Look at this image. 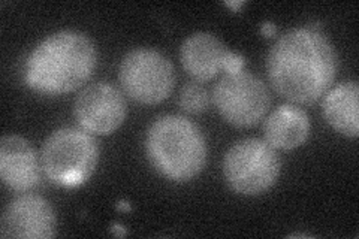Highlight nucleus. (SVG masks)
<instances>
[{
    "mask_svg": "<svg viewBox=\"0 0 359 239\" xmlns=\"http://www.w3.org/2000/svg\"><path fill=\"white\" fill-rule=\"evenodd\" d=\"M145 151L151 166L163 178L187 183L207 165V141L195 123L182 116L156 118L145 136Z\"/></svg>",
    "mask_w": 359,
    "mask_h": 239,
    "instance_id": "obj_3",
    "label": "nucleus"
},
{
    "mask_svg": "<svg viewBox=\"0 0 359 239\" xmlns=\"http://www.w3.org/2000/svg\"><path fill=\"white\" fill-rule=\"evenodd\" d=\"M231 53L212 33L198 32L183 42L180 48V60L190 76L198 83H207L220 71H226Z\"/></svg>",
    "mask_w": 359,
    "mask_h": 239,
    "instance_id": "obj_11",
    "label": "nucleus"
},
{
    "mask_svg": "<svg viewBox=\"0 0 359 239\" xmlns=\"http://www.w3.org/2000/svg\"><path fill=\"white\" fill-rule=\"evenodd\" d=\"M99 163V145L84 129L63 128L45 139L41 166L53 184L80 187L92 178Z\"/></svg>",
    "mask_w": 359,
    "mask_h": 239,
    "instance_id": "obj_4",
    "label": "nucleus"
},
{
    "mask_svg": "<svg viewBox=\"0 0 359 239\" xmlns=\"http://www.w3.org/2000/svg\"><path fill=\"white\" fill-rule=\"evenodd\" d=\"M118 208H121V210H130V207H129V205H126V202H121V205H118Z\"/></svg>",
    "mask_w": 359,
    "mask_h": 239,
    "instance_id": "obj_17",
    "label": "nucleus"
},
{
    "mask_svg": "<svg viewBox=\"0 0 359 239\" xmlns=\"http://www.w3.org/2000/svg\"><path fill=\"white\" fill-rule=\"evenodd\" d=\"M123 92L141 105H157L171 96L175 69L171 60L151 48H135L120 63Z\"/></svg>",
    "mask_w": 359,
    "mask_h": 239,
    "instance_id": "obj_6",
    "label": "nucleus"
},
{
    "mask_svg": "<svg viewBox=\"0 0 359 239\" xmlns=\"http://www.w3.org/2000/svg\"><path fill=\"white\" fill-rule=\"evenodd\" d=\"M243 5H244V2H235V4L228 2V4H226V6H231V8H235V9H240Z\"/></svg>",
    "mask_w": 359,
    "mask_h": 239,
    "instance_id": "obj_16",
    "label": "nucleus"
},
{
    "mask_svg": "<svg viewBox=\"0 0 359 239\" xmlns=\"http://www.w3.org/2000/svg\"><path fill=\"white\" fill-rule=\"evenodd\" d=\"M54 210L39 195H22L11 202L2 215L0 235L4 238L47 239L55 236Z\"/></svg>",
    "mask_w": 359,
    "mask_h": 239,
    "instance_id": "obj_9",
    "label": "nucleus"
},
{
    "mask_svg": "<svg viewBox=\"0 0 359 239\" xmlns=\"http://www.w3.org/2000/svg\"><path fill=\"white\" fill-rule=\"evenodd\" d=\"M282 162L266 141L249 138L233 144L223 158V177L232 191L243 196H259L273 189Z\"/></svg>",
    "mask_w": 359,
    "mask_h": 239,
    "instance_id": "obj_5",
    "label": "nucleus"
},
{
    "mask_svg": "<svg viewBox=\"0 0 359 239\" xmlns=\"http://www.w3.org/2000/svg\"><path fill=\"white\" fill-rule=\"evenodd\" d=\"M180 108L189 114H202L210 105V96L207 88L201 83H187L178 97Z\"/></svg>",
    "mask_w": 359,
    "mask_h": 239,
    "instance_id": "obj_14",
    "label": "nucleus"
},
{
    "mask_svg": "<svg viewBox=\"0 0 359 239\" xmlns=\"http://www.w3.org/2000/svg\"><path fill=\"white\" fill-rule=\"evenodd\" d=\"M262 33L265 36H273L276 33V26L271 25V22H264L262 25Z\"/></svg>",
    "mask_w": 359,
    "mask_h": 239,
    "instance_id": "obj_15",
    "label": "nucleus"
},
{
    "mask_svg": "<svg viewBox=\"0 0 359 239\" xmlns=\"http://www.w3.org/2000/svg\"><path fill=\"white\" fill-rule=\"evenodd\" d=\"M97 50L86 33L60 30L41 41L26 60V84L39 95L72 93L92 78Z\"/></svg>",
    "mask_w": 359,
    "mask_h": 239,
    "instance_id": "obj_2",
    "label": "nucleus"
},
{
    "mask_svg": "<svg viewBox=\"0 0 359 239\" xmlns=\"http://www.w3.org/2000/svg\"><path fill=\"white\" fill-rule=\"evenodd\" d=\"M339 71V55L322 32L292 29L268 54L266 72L273 88L295 105H311L327 95Z\"/></svg>",
    "mask_w": 359,
    "mask_h": 239,
    "instance_id": "obj_1",
    "label": "nucleus"
},
{
    "mask_svg": "<svg viewBox=\"0 0 359 239\" xmlns=\"http://www.w3.org/2000/svg\"><path fill=\"white\" fill-rule=\"evenodd\" d=\"M75 118L81 129L97 136L114 133L128 116V105L120 90L105 81L87 86L76 96Z\"/></svg>",
    "mask_w": 359,
    "mask_h": 239,
    "instance_id": "obj_8",
    "label": "nucleus"
},
{
    "mask_svg": "<svg viewBox=\"0 0 359 239\" xmlns=\"http://www.w3.org/2000/svg\"><path fill=\"white\" fill-rule=\"evenodd\" d=\"M323 116L330 126L347 138L359 135V87L355 81L341 83L327 92Z\"/></svg>",
    "mask_w": 359,
    "mask_h": 239,
    "instance_id": "obj_13",
    "label": "nucleus"
},
{
    "mask_svg": "<svg viewBox=\"0 0 359 239\" xmlns=\"http://www.w3.org/2000/svg\"><path fill=\"white\" fill-rule=\"evenodd\" d=\"M310 120L306 111L295 105H282L265 120V141L276 150H295L310 136Z\"/></svg>",
    "mask_w": 359,
    "mask_h": 239,
    "instance_id": "obj_12",
    "label": "nucleus"
},
{
    "mask_svg": "<svg viewBox=\"0 0 359 239\" xmlns=\"http://www.w3.org/2000/svg\"><path fill=\"white\" fill-rule=\"evenodd\" d=\"M41 163L33 146L18 135H6L0 142V177L13 191L36 187L41 181Z\"/></svg>",
    "mask_w": 359,
    "mask_h": 239,
    "instance_id": "obj_10",
    "label": "nucleus"
},
{
    "mask_svg": "<svg viewBox=\"0 0 359 239\" xmlns=\"http://www.w3.org/2000/svg\"><path fill=\"white\" fill-rule=\"evenodd\" d=\"M212 102L220 117L235 128H252L271 105V96L262 79L238 71L226 74L212 90Z\"/></svg>",
    "mask_w": 359,
    "mask_h": 239,
    "instance_id": "obj_7",
    "label": "nucleus"
}]
</instances>
